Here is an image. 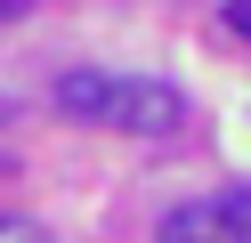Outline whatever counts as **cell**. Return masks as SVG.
Segmentation results:
<instances>
[{
    "label": "cell",
    "mask_w": 251,
    "mask_h": 243,
    "mask_svg": "<svg viewBox=\"0 0 251 243\" xmlns=\"http://www.w3.org/2000/svg\"><path fill=\"white\" fill-rule=\"evenodd\" d=\"M114 122L130 130V138H170V130L186 122V97L170 89V81H122V97H114Z\"/></svg>",
    "instance_id": "obj_1"
},
{
    "label": "cell",
    "mask_w": 251,
    "mask_h": 243,
    "mask_svg": "<svg viewBox=\"0 0 251 243\" xmlns=\"http://www.w3.org/2000/svg\"><path fill=\"white\" fill-rule=\"evenodd\" d=\"M154 243H251V227L227 203H178V211H162Z\"/></svg>",
    "instance_id": "obj_2"
},
{
    "label": "cell",
    "mask_w": 251,
    "mask_h": 243,
    "mask_svg": "<svg viewBox=\"0 0 251 243\" xmlns=\"http://www.w3.org/2000/svg\"><path fill=\"white\" fill-rule=\"evenodd\" d=\"M114 97H122V81L114 73H65L57 81V113H73V122H114Z\"/></svg>",
    "instance_id": "obj_3"
},
{
    "label": "cell",
    "mask_w": 251,
    "mask_h": 243,
    "mask_svg": "<svg viewBox=\"0 0 251 243\" xmlns=\"http://www.w3.org/2000/svg\"><path fill=\"white\" fill-rule=\"evenodd\" d=\"M8 122H17V97H0V130H8Z\"/></svg>",
    "instance_id": "obj_7"
},
{
    "label": "cell",
    "mask_w": 251,
    "mask_h": 243,
    "mask_svg": "<svg viewBox=\"0 0 251 243\" xmlns=\"http://www.w3.org/2000/svg\"><path fill=\"white\" fill-rule=\"evenodd\" d=\"M0 243H49V227H33V219H17V211H0Z\"/></svg>",
    "instance_id": "obj_4"
},
{
    "label": "cell",
    "mask_w": 251,
    "mask_h": 243,
    "mask_svg": "<svg viewBox=\"0 0 251 243\" xmlns=\"http://www.w3.org/2000/svg\"><path fill=\"white\" fill-rule=\"evenodd\" d=\"M227 211H235V219L251 227V187H243V194H227Z\"/></svg>",
    "instance_id": "obj_6"
},
{
    "label": "cell",
    "mask_w": 251,
    "mask_h": 243,
    "mask_svg": "<svg viewBox=\"0 0 251 243\" xmlns=\"http://www.w3.org/2000/svg\"><path fill=\"white\" fill-rule=\"evenodd\" d=\"M227 32H235V41H251V0H227Z\"/></svg>",
    "instance_id": "obj_5"
},
{
    "label": "cell",
    "mask_w": 251,
    "mask_h": 243,
    "mask_svg": "<svg viewBox=\"0 0 251 243\" xmlns=\"http://www.w3.org/2000/svg\"><path fill=\"white\" fill-rule=\"evenodd\" d=\"M8 16H25V0H0V25H8Z\"/></svg>",
    "instance_id": "obj_8"
}]
</instances>
